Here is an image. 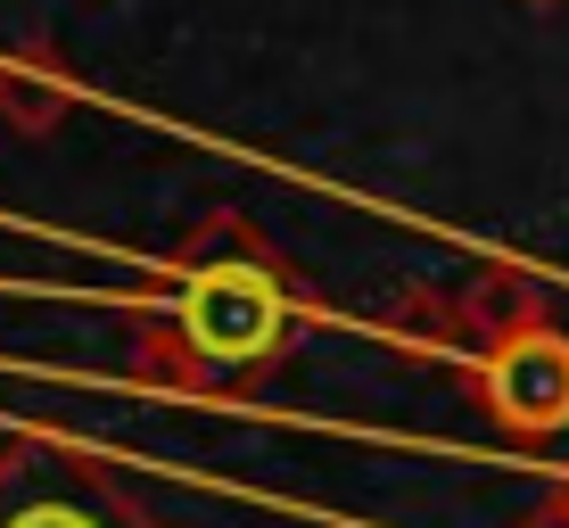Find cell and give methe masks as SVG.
<instances>
[{"instance_id": "cell-2", "label": "cell", "mask_w": 569, "mask_h": 528, "mask_svg": "<svg viewBox=\"0 0 569 528\" xmlns=\"http://www.w3.org/2000/svg\"><path fill=\"white\" fill-rule=\"evenodd\" d=\"M470 388L487 397L512 438H569V330L528 322L470 363Z\"/></svg>"}, {"instance_id": "cell-6", "label": "cell", "mask_w": 569, "mask_h": 528, "mask_svg": "<svg viewBox=\"0 0 569 528\" xmlns=\"http://www.w3.org/2000/svg\"><path fill=\"white\" fill-rule=\"evenodd\" d=\"M520 528H569V487H545V504H537Z\"/></svg>"}, {"instance_id": "cell-7", "label": "cell", "mask_w": 569, "mask_h": 528, "mask_svg": "<svg viewBox=\"0 0 569 528\" xmlns=\"http://www.w3.org/2000/svg\"><path fill=\"white\" fill-rule=\"evenodd\" d=\"M528 9H561V0H528Z\"/></svg>"}, {"instance_id": "cell-5", "label": "cell", "mask_w": 569, "mask_h": 528, "mask_svg": "<svg viewBox=\"0 0 569 528\" xmlns=\"http://www.w3.org/2000/svg\"><path fill=\"white\" fill-rule=\"evenodd\" d=\"M116 520H124V504H116ZM108 512H91V504H67V496H42L26 504V512H9L0 528H116Z\"/></svg>"}, {"instance_id": "cell-4", "label": "cell", "mask_w": 569, "mask_h": 528, "mask_svg": "<svg viewBox=\"0 0 569 528\" xmlns=\"http://www.w3.org/2000/svg\"><path fill=\"white\" fill-rule=\"evenodd\" d=\"M67 116H74V83L58 74V58H42V50L0 58V124L17 141H50Z\"/></svg>"}, {"instance_id": "cell-3", "label": "cell", "mask_w": 569, "mask_h": 528, "mask_svg": "<svg viewBox=\"0 0 569 528\" xmlns=\"http://www.w3.org/2000/svg\"><path fill=\"white\" fill-rule=\"evenodd\" d=\"M528 322H545V281H537L528 265H487L479 281L455 298V330L470 339V363H479L496 339L528 330Z\"/></svg>"}, {"instance_id": "cell-1", "label": "cell", "mask_w": 569, "mask_h": 528, "mask_svg": "<svg viewBox=\"0 0 569 528\" xmlns=\"http://www.w3.org/2000/svg\"><path fill=\"white\" fill-rule=\"evenodd\" d=\"M173 306L141 330L132 371L166 388H240L289 347V330L306 315V289L281 272V257L240 223L214 215L166 257Z\"/></svg>"}]
</instances>
